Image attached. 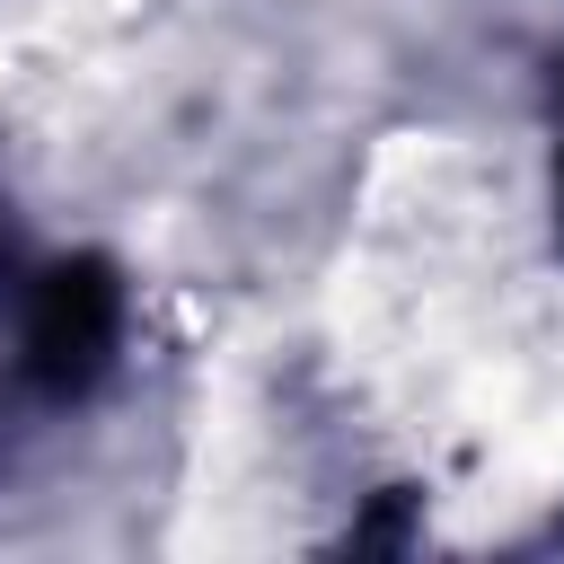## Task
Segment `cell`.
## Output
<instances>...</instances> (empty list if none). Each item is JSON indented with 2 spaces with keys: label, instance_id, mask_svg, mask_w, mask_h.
I'll return each instance as SVG.
<instances>
[{
  "label": "cell",
  "instance_id": "obj_2",
  "mask_svg": "<svg viewBox=\"0 0 564 564\" xmlns=\"http://www.w3.org/2000/svg\"><path fill=\"white\" fill-rule=\"evenodd\" d=\"M555 203H564V159H555Z\"/></svg>",
  "mask_w": 564,
  "mask_h": 564
},
{
  "label": "cell",
  "instance_id": "obj_1",
  "mask_svg": "<svg viewBox=\"0 0 564 564\" xmlns=\"http://www.w3.org/2000/svg\"><path fill=\"white\" fill-rule=\"evenodd\" d=\"M115 335H123V291H115V273L106 264H53L35 291H26V370L44 379V388H88L97 370H106V352H115Z\"/></svg>",
  "mask_w": 564,
  "mask_h": 564
}]
</instances>
